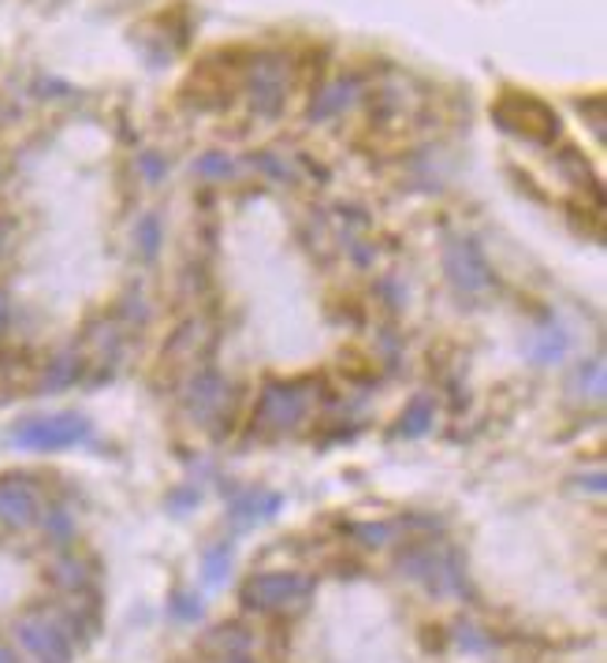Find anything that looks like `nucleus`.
Segmentation results:
<instances>
[{
  "instance_id": "f8f14e48",
  "label": "nucleus",
  "mask_w": 607,
  "mask_h": 663,
  "mask_svg": "<svg viewBox=\"0 0 607 663\" xmlns=\"http://www.w3.org/2000/svg\"><path fill=\"white\" fill-rule=\"evenodd\" d=\"M232 570V540H220L216 548H209L202 559V578L209 581V586H220L224 578H228Z\"/></svg>"
},
{
  "instance_id": "f3484780",
  "label": "nucleus",
  "mask_w": 607,
  "mask_h": 663,
  "mask_svg": "<svg viewBox=\"0 0 607 663\" xmlns=\"http://www.w3.org/2000/svg\"><path fill=\"white\" fill-rule=\"evenodd\" d=\"M138 242H142V253H146V258H153V253H157V247H161V224H157V217H142V224H138Z\"/></svg>"
},
{
  "instance_id": "bb28decb",
  "label": "nucleus",
  "mask_w": 607,
  "mask_h": 663,
  "mask_svg": "<svg viewBox=\"0 0 607 663\" xmlns=\"http://www.w3.org/2000/svg\"><path fill=\"white\" fill-rule=\"evenodd\" d=\"M8 313H12V305H8V294H0V329L8 324Z\"/></svg>"
},
{
  "instance_id": "4468645a",
  "label": "nucleus",
  "mask_w": 607,
  "mask_h": 663,
  "mask_svg": "<svg viewBox=\"0 0 607 663\" xmlns=\"http://www.w3.org/2000/svg\"><path fill=\"white\" fill-rule=\"evenodd\" d=\"M563 354H567V335H563L559 329H544L537 335V343H533V359H537V365L559 362Z\"/></svg>"
},
{
  "instance_id": "6ab92c4d",
  "label": "nucleus",
  "mask_w": 607,
  "mask_h": 663,
  "mask_svg": "<svg viewBox=\"0 0 607 663\" xmlns=\"http://www.w3.org/2000/svg\"><path fill=\"white\" fill-rule=\"evenodd\" d=\"M198 172L205 179H220V176H232V160L224 153H209V157L198 160Z\"/></svg>"
},
{
  "instance_id": "7c9ffc66",
  "label": "nucleus",
  "mask_w": 607,
  "mask_h": 663,
  "mask_svg": "<svg viewBox=\"0 0 607 663\" xmlns=\"http://www.w3.org/2000/svg\"><path fill=\"white\" fill-rule=\"evenodd\" d=\"M4 239H8V224H0V250H4Z\"/></svg>"
},
{
  "instance_id": "a211bd4d",
  "label": "nucleus",
  "mask_w": 607,
  "mask_h": 663,
  "mask_svg": "<svg viewBox=\"0 0 607 663\" xmlns=\"http://www.w3.org/2000/svg\"><path fill=\"white\" fill-rule=\"evenodd\" d=\"M455 641H459V645L466 649V652H488V649H492V641H488L485 634H481L477 626H459V630H455Z\"/></svg>"
},
{
  "instance_id": "aec40b11",
  "label": "nucleus",
  "mask_w": 607,
  "mask_h": 663,
  "mask_svg": "<svg viewBox=\"0 0 607 663\" xmlns=\"http://www.w3.org/2000/svg\"><path fill=\"white\" fill-rule=\"evenodd\" d=\"M168 604H172V611H176L179 619H202V604L191 593H172Z\"/></svg>"
},
{
  "instance_id": "20e7f679",
  "label": "nucleus",
  "mask_w": 607,
  "mask_h": 663,
  "mask_svg": "<svg viewBox=\"0 0 607 663\" xmlns=\"http://www.w3.org/2000/svg\"><path fill=\"white\" fill-rule=\"evenodd\" d=\"M399 567H403V574L421 581L429 593H447V589L466 593V570H462L455 556H444L436 552V548H410V552L399 559Z\"/></svg>"
},
{
  "instance_id": "423d86ee",
  "label": "nucleus",
  "mask_w": 607,
  "mask_h": 663,
  "mask_svg": "<svg viewBox=\"0 0 607 663\" xmlns=\"http://www.w3.org/2000/svg\"><path fill=\"white\" fill-rule=\"evenodd\" d=\"M444 269L447 280L455 283L462 294H481L492 288V269L485 261V253L473 239H455L444 247Z\"/></svg>"
},
{
  "instance_id": "dca6fc26",
  "label": "nucleus",
  "mask_w": 607,
  "mask_h": 663,
  "mask_svg": "<svg viewBox=\"0 0 607 663\" xmlns=\"http://www.w3.org/2000/svg\"><path fill=\"white\" fill-rule=\"evenodd\" d=\"M347 101H351V86L347 83H336V86H328L325 94H321V101L313 105V116L321 120V116H332L336 108H343Z\"/></svg>"
},
{
  "instance_id": "1a4fd4ad",
  "label": "nucleus",
  "mask_w": 607,
  "mask_h": 663,
  "mask_svg": "<svg viewBox=\"0 0 607 663\" xmlns=\"http://www.w3.org/2000/svg\"><path fill=\"white\" fill-rule=\"evenodd\" d=\"M280 507H284V496H276V493H246L243 499H235L232 518L239 526H257V522H265V518H272Z\"/></svg>"
},
{
  "instance_id": "5701e85b",
  "label": "nucleus",
  "mask_w": 607,
  "mask_h": 663,
  "mask_svg": "<svg viewBox=\"0 0 607 663\" xmlns=\"http://www.w3.org/2000/svg\"><path fill=\"white\" fill-rule=\"evenodd\" d=\"M53 578L60 581V586L75 589V586H82V567H79V563H71V559H64V563H56Z\"/></svg>"
},
{
  "instance_id": "9d476101",
  "label": "nucleus",
  "mask_w": 607,
  "mask_h": 663,
  "mask_svg": "<svg viewBox=\"0 0 607 663\" xmlns=\"http://www.w3.org/2000/svg\"><path fill=\"white\" fill-rule=\"evenodd\" d=\"M202 645L209 652H216V656H246V649H250V634L232 622V626H213Z\"/></svg>"
},
{
  "instance_id": "ddd939ff",
  "label": "nucleus",
  "mask_w": 607,
  "mask_h": 663,
  "mask_svg": "<svg viewBox=\"0 0 607 663\" xmlns=\"http://www.w3.org/2000/svg\"><path fill=\"white\" fill-rule=\"evenodd\" d=\"M429 425H432V400H429V395H418V400L407 406L399 433L414 441V436H425V433H429Z\"/></svg>"
},
{
  "instance_id": "39448f33",
  "label": "nucleus",
  "mask_w": 607,
  "mask_h": 663,
  "mask_svg": "<svg viewBox=\"0 0 607 663\" xmlns=\"http://www.w3.org/2000/svg\"><path fill=\"white\" fill-rule=\"evenodd\" d=\"M16 638L38 663H71V656H75L68 630L56 619L41 615V611H30L16 622Z\"/></svg>"
},
{
  "instance_id": "2eb2a0df",
  "label": "nucleus",
  "mask_w": 607,
  "mask_h": 663,
  "mask_svg": "<svg viewBox=\"0 0 607 663\" xmlns=\"http://www.w3.org/2000/svg\"><path fill=\"white\" fill-rule=\"evenodd\" d=\"M570 387H574V392H582V387H589V392H585V395H589V400H604L607 384H604V365H600V359H593V362L578 365V373H574Z\"/></svg>"
},
{
  "instance_id": "7ed1b4c3",
  "label": "nucleus",
  "mask_w": 607,
  "mask_h": 663,
  "mask_svg": "<svg viewBox=\"0 0 607 663\" xmlns=\"http://www.w3.org/2000/svg\"><path fill=\"white\" fill-rule=\"evenodd\" d=\"M90 436L86 417L79 414H53V417H30V422L16 425L12 441L27 452H64Z\"/></svg>"
},
{
  "instance_id": "393cba45",
  "label": "nucleus",
  "mask_w": 607,
  "mask_h": 663,
  "mask_svg": "<svg viewBox=\"0 0 607 663\" xmlns=\"http://www.w3.org/2000/svg\"><path fill=\"white\" fill-rule=\"evenodd\" d=\"M191 504H198V493H176V496H172V507H176V515H187Z\"/></svg>"
},
{
  "instance_id": "6e6552de",
  "label": "nucleus",
  "mask_w": 607,
  "mask_h": 663,
  "mask_svg": "<svg viewBox=\"0 0 607 663\" xmlns=\"http://www.w3.org/2000/svg\"><path fill=\"white\" fill-rule=\"evenodd\" d=\"M38 496L23 481H0V522L12 529H27L38 522Z\"/></svg>"
},
{
  "instance_id": "0eeeda50",
  "label": "nucleus",
  "mask_w": 607,
  "mask_h": 663,
  "mask_svg": "<svg viewBox=\"0 0 607 663\" xmlns=\"http://www.w3.org/2000/svg\"><path fill=\"white\" fill-rule=\"evenodd\" d=\"M257 417L269 428H295L306 417V395L291 384H269L257 400Z\"/></svg>"
},
{
  "instance_id": "f257e3e1",
  "label": "nucleus",
  "mask_w": 607,
  "mask_h": 663,
  "mask_svg": "<svg viewBox=\"0 0 607 663\" xmlns=\"http://www.w3.org/2000/svg\"><path fill=\"white\" fill-rule=\"evenodd\" d=\"M313 593V581L295 570H269L243 581V604L254 611H298Z\"/></svg>"
},
{
  "instance_id": "cd10ccee",
  "label": "nucleus",
  "mask_w": 607,
  "mask_h": 663,
  "mask_svg": "<svg viewBox=\"0 0 607 663\" xmlns=\"http://www.w3.org/2000/svg\"><path fill=\"white\" fill-rule=\"evenodd\" d=\"M146 172H150V176H153V179H157V176H161V160H153V157H146Z\"/></svg>"
},
{
  "instance_id": "4be33fe9",
  "label": "nucleus",
  "mask_w": 607,
  "mask_h": 663,
  "mask_svg": "<svg viewBox=\"0 0 607 663\" xmlns=\"http://www.w3.org/2000/svg\"><path fill=\"white\" fill-rule=\"evenodd\" d=\"M354 533L362 537V545H369V548H377V545H388V537H392V529L388 526H354Z\"/></svg>"
},
{
  "instance_id": "f03ea898",
  "label": "nucleus",
  "mask_w": 607,
  "mask_h": 663,
  "mask_svg": "<svg viewBox=\"0 0 607 663\" xmlns=\"http://www.w3.org/2000/svg\"><path fill=\"white\" fill-rule=\"evenodd\" d=\"M492 116L500 120L503 131H511V135L526 138V142H552L559 135V116L544 105L537 97H522V94H511L503 97L496 108H492Z\"/></svg>"
},
{
  "instance_id": "b1692460",
  "label": "nucleus",
  "mask_w": 607,
  "mask_h": 663,
  "mask_svg": "<svg viewBox=\"0 0 607 663\" xmlns=\"http://www.w3.org/2000/svg\"><path fill=\"white\" fill-rule=\"evenodd\" d=\"M71 376H75V365H71V359H60L56 365H53V373H49V387H60V384H68Z\"/></svg>"
},
{
  "instance_id": "412c9836",
  "label": "nucleus",
  "mask_w": 607,
  "mask_h": 663,
  "mask_svg": "<svg viewBox=\"0 0 607 663\" xmlns=\"http://www.w3.org/2000/svg\"><path fill=\"white\" fill-rule=\"evenodd\" d=\"M45 529H49V537H56V545H64V540L71 537V518L64 511H49Z\"/></svg>"
},
{
  "instance_id": "c756f323",
  "label": "nucleus",
  "mask_w": 607,
  "mask_h": 663,
  "mask_svg": "<svg viewBox=\"0 0 607 663\" xmlns=\"http://www.w3.org/2000/svg\"><path fill=\"white\" fill-rule=\"evenodd\" d=\"M216 663H250V660H246V656H220Z\"/></svg>"
},
{
  "instance_id": "a878e982",
  "label": "nucleus",
  "mask_w": 607,
  "mask_h": 663,
  "mask_svg": "<svg viewBox=\"0 0 607 663\" xmlns=\"http://www.w3.org/2000/svg\"><path fill=\"white\" fill-rule=\"evenodd\" d=\"M585 481H589L593 493H604V488H607V485H604V474H593V477H585ZM585 481H582V485H585Z\"/></svg>"
},
{
  "instance_id": "9b49d317",
  "label": "nucleus",
  "mask_w": 607,
  "mask_h": 663,
  "mask_svg": "<svg viewBox=\"0 0 607 663\" xmlns=\"http://www.w3.org/2000/svg\"><path fill=\"white\" fill-rule=\"evenodd\" d=\"M224 403V381L216 373H205L194 381V414H213Z\"/></svg>"
},
{
  "instance_id": "c85d7f7f",
  "label": "nucleus",
  "mask_w": 607,
  "mask_h": 663,
  "mask_svg": "<svg viewBox=\"0 0 607 663\" xmlns=\"http://www.w3.org/2000/svg\"><path fill=\"white\" fill-rule=\"evenodd\" d=\"M0 663H19L16 656H12V652H8L4 645H0Z\"/></svg>"
}]
</instances>
